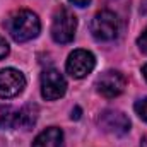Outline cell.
Segmentation results:
<instances>
[{"instance_id": "obj_1", "label": "cell", "mask_w": 147, "mask_h": 147, "mask_svg": "<svg viewBox=\"0 0 147 147\" xmlns=\"http://www.w3.org/2000/svg\"><path fill=\"white\" fill-rule=\"evenodd\" d=\"M5 29L17 43H24V41H29L39 34L41 22L34 12L22 9V10H16L14 14H10L7 17Z\"/></svg>"}, {"instance_id": "obj_2", "label": "cell", "mask_w": 147, "mask_h": 147, "mask_svg": "<svg viewBox=\"0 0 147 147\" xmlns=\"http://www.w3.org/2000/svg\"><path fill=\"white\" fill-rule=\"evenodd\" d=\"M75 29H77V17L74 16V12L67 7L58 9L51 22V38L60 45L70 43L75 36Z\"/></svg>"}, {"instance_id": "obj_3", "label": "cell", "mask_w": 147, "mask_h": 147, "mask_svg": "<svg viewBox=\"0 0 147 147\" xmlns=\"http://www.w3.org/2000/svg\"><path fill=\"white\" fill-rule=\"evenodd\" d=\"M91 33L98 41H113L120 34V19L111 10H101L91 22Z\"/></svg>"}, {"instance_id": "obj_4", "label": "cell", "mask_w": 147, "mask_h": 147, "mask_svg": "<svg viewBox=\"0 0 147 147\" xmlns=\"http://www.w3.org/2000/svg\"><path fill=\"white\" fill-rule=\"evenodd\" d=\"M67 91V80L55 69H48L41 75V96L48 101L60 99Z\"/></svg>"}, {"instance_id": "obj_5", "label": "cell", "mask_w": 147, "mask_h": 147, "mask_svg": "<svg viewBox=\"0 0 147 147\" xmlns=\"http://www.w3.org/2000/svg\"><path fill=\"white\" fill-rule=\"evenodd\" d=\"M96 67V58L91 51L87 50H75L69 55L67 60V72L74 79H82L94 70Z\"/></svg>"}, {"instance_id": "obj_6", "label": "cell", "mask_w": 147, "mask_h": 147, "mask_svg": "<svg viewBox=\"0 0 147 147\" xmlns=\"http://www.w3.org/2000/svg\"><path fill=\"white\" fill-rule=\"evenodd\" d=\"M125 86H127V79L118 70H108V72L101 74V77L96 82L98 92L101 96L108 98V99H113V98L120 96L125 91Z\"/></svg>"}, {"instance_id": "obj_7", "label": "cell", "mask_w": 147, "mask_h": 147, "mask_svg": "<svg viewBox=\"0 0 147 147\" xmlns=\"http://www.w3.org/2000/svg\"><path fill=\"white\" fill-rule=\"evenodd\" d=\"M98 125L111 135H125L130 130V120L118 110H106L98 118Z\"/></svg>"}, {"instance_id": "obj_8", "label": "cell", "mask_w": 147, "mask_h": 147, "mask_svg": "<svg viewBox=\"0 0 147 147\" xmlns=\"http://www.w3.org/2000/svg\"><path fill=\"white\" fill-rule=\"evenodd\" d=\"M26 87L24 74L16 69H3L0 70V98H16Z\"/></svg>"}, {"instance_id": "obj_9", "label": "cell", "mask_w": 147, "mask_h": 147, "mask_svg": "<svg viewBox=\"0 0 147 147\" xmlns=\"http://www.w3.org/2000/svg\"><path fill=\"white\" fill-rule=\"evenodd\" d=\"M33 147H65L63 132L57 127H50L43 130L33 142Z\"/></svg>"}, {"instance_id": "obj_10", "label": "cell", "mask_w": 147, "mask_h": 147, "mask_svg": "<svg viewBox=\"0 0 147 147\" xmlns=\"http://www.w3.org/2000/svg\"><path fill=\"white\" fill-rule=\"evenodd\" d=\"M36 120H38V106L36 105H26V106H22L21 110L17 111L14 127H16V128L29 130V128L34 127Z\"/></svg>"}, {"instance_id": "obj_11", "label": "cell", "mask_w": 147, "mask_h": 147, "mask_svg": "<svg viewBox=\"0 0 147 147\" xmlns=\"http://www.w3.org/2000/svg\"><path fill=\"white\" fill-rule=\"evenodd\" d=\"M16 115H17V111L14 110V108H10V106H0V130L14 127Z\"/></svg>"}, {"instance_id": "obj_12", "label": "cell", "mask_w": 147, "mask_h": 147, "mask_svg": "<svg viewBox=\"0 0 147 147\" xmlns=\"http://www.w3.org/2000/svg\"><path fill=\"white\" fill-rule=\"evenodd\" d=\"M135 113H137L144 121H147V98L139 99V101L135 103Z\"/></svg>"}, {"instance_id": "obj_13", "label": "cell", "mask_w": 147, "mask_h": 147, "mask_svg": "<svg viewBox=\"0 0 147 147\" xmlns=\"http://www.w3.org/2000/svg\"><path fill=\"white\" fill-rule=\"evenodd\" d=\"M137 45H139V48H140L144 53H147V28L144 29V33L139 36V39H137Z\"/></svg>"}, {"instance_id": "obj_14", "label": "cell", "mask_w": 147, "mask_h": 147, "mask_svg": "<svg viewBox=\"0 0 147 147\" xmlns=\"http://www.w3.org/2000/svg\"><path fill=\"white\" fill-rule=\"evenodd\" d=\"M7 55H9V45H7V41L3 38L0 36V60L5 58Z\"/></svg>"}, {"instance_id": "obj_15", "label": "cell", "mask_w": 147, "mask_h": 147, "mask_svg": "<svg viewBox=\"0 0 147 147\" xmlns=\"http://www.w3.org/2000/svg\"><path fill=\"white\" fill-rule=\"evenodd\" d=\"M70 3H74V5H77V7H86L91 0H69Z\"/></svg>"}, {"instance_id": "obj_16", "label": "cell", "mask_w": 147, "mask_h": 147, "mask_svg": "<svg viewBox=\"0 0 147 147\" xmlns=\"http://www.w3.org/2000/svg\"><path fill=\"white\" fill-rule=\"evenodd\" d=\"M140 147H147V135L142 139V144H140Z\"/></svg>"}, {"instance_id": "obj_17", "label": "cell", "mask_w": 147, "mask_h": 147, "mask_svg": "<svg viewBox=\"0 0 147 147\" xmlns=\"http://www.w3.org/2000/svg\"><path fill=\"white\" fill-rule=\"evenodd\" d=\"M142 74H144V77H146V80H147V63L144 65V69H142Z\"/></svg>"}]
</instances>
